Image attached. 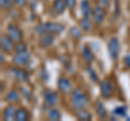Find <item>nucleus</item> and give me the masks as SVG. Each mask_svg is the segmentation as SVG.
<instances>
[{
    "instance_id": "4",
    "label": "nucleus",
    "mask_w": 130,
    "mask_h": 121,
    "mask_svg": "<svg viewBox=\"0 0 130 121\" xmlns=\"http://www.w3.org/2000/svg\"><path fill=\"white\" fill-rule=\"evenodd\" d=\"M107 50H108V54L113 61H116L118 58L119 51H120V44H119V40L116 37H112L109 39L108 44H107Z\"/></svg>"
},
{
    "instance_id": "21",
    "label": "nucleus",
    "mask_w": 130,
    "mask_h": 121,
    "mask_svg": "<svg viewBox=\"0 0 130 121\" xmlns=\"http://www.w3.org/2000/svg\"><path fill=\"white\" fill-rule=\"evenodd\" d=\"M79 24H80V27L83 28V30H85V31H89L91 29V27H92L91 19L89 17H86V16H84L83 18L80 19Z\"/></svg>"
},
{
    "instance_id": "19",
    "label": "nucleus",
    "mask_w": 130,
    "mask_h": 121,
    "mask_svg": "<svg viewBox=\"0 0 130 121\" xmlns=\"http://www.w3.org/2000/svg\"><path fill=\"white\" fill-rule=\"evenodd\" d=\"M83 57L87 63H92L93 53H92V50L88 46H84L83 47Z\"/></svg>"
},
{
    "instance_id": "27",
    "label": "nucleus",
    "mask_w": 130,
    "mask_h": 121,
    "mask_svg": "<svg viewBox=\"0 0 130 121\" xmlns=\"http://www.w3.org/2000/svg\"><path fill=\"white\" fill-rule=\"evenodd\" d=\"M71 34L74 38H80L81 37V31L77 27H72L71 28Z\"/></svg>"
},
{
    "instance_id": "9",
    "label": "nucleus",
    "mask_w": 130,
    "mask_h": 121,
    "mask_svg": "<svg viewBox=\"0 0 130 121\" xmlns=\"http://www.w3.org/2000/svg\"><path fill=\"white\" fill-rule=\"evenodd\" d=\"M30 58V53L28 51H24V52H20V53H15L13 56V63L18 66H24L29 62Z\"/></svg>"
},
{
    "instance_id": "6",
    "label": "nucleus",
    "mask_w": 130,
    "mask_h": 121,
    "mask_svg": "<svg viewBox=\"0 0 130 121\" xmlns=\"http://www.w3.org/2000/svg\"><path fill=\"white\" fill-rule=\"evenodd\" d=\"M9 74L11 75V77H13L15 80H18L20 82H26L29 79V74L25 69H22V68L19 67H12L9 70Z\"/></svg>"
},
{
    "instance_id": "24",
    "label": "nucleus",
    "mask_w": 130,
    "mask_h": 121,
    "mask_svg": "<svg viewBox=\"0 0 130 121\" xmlns=\"http://www.w3.org/2000/svg\"><path fill=\"white\" fill-rule=\"evenodd\" d=\"M24 51H27L26 43L23 42V41L16 42L15 46H14V52H15V53H20V52H24Z\"/></svg>"
},
{
    "instance_id": "3",
    "label": "nucleus",
    "mask_w": 130,
    "mask_h": 121,
    "mask_svg": "<svg viewBox=\"0 0 130 121\" xmlns=\"http://www.w3.org/2000/svg\"><path fill=\"white\" fill-rule=\"evenodd\" d=\"M100 90H101V95L105 99L111 98L114 94V83L109 79H103L100 82Z\"/></svg>"
},
{
    "instance_id": "18",
    "label": "nucleus",
    "mask_w": 130,
    "mask_h": 121,
    "mask_svg": "<svg viewBox=\"0 0 130 121\" xmlns=\"http://www.w3.org/2000/svg\"><path fill=\"white\" fill-rule=\"evenodd\" d=\"M65 7H66V2L65 0H54L53 1V10L56 13H63L65 11Z\"/></svg>"
},
{
    "instance_id": "25",
    "label": "nucleus",
    "mask_w": 130,
    "mask_h": 121,
    "mask_svg": "<svg viewBox=\"0 0 130 121\" xmlns=\"http://www.w3.org/2000/svg\"><path fill=\"white\" fill-rule=\"evenodd\" d=\"M14 1L13 0H0V7L3 10H9L13 6Z\"/></svg>"
},
{
    "instance_id": "13",
    "label": "nucleus",
    "mask_w": 130,
    "mask_h": 121,
    "mask_svg": "<svg viewBox=\"0 0 130 121\" xmlns=\"http://www.w3.org/2000/svg\"><path fill=\"white\" fill-rule=\"evenodd\" d=\"M80 11L84 16L91 18L93 16V9L88 0H81L80 1Z\"/></svg>"
},
{
    "instance_id": "1",
    "label": "nucleus",
    "mask_w": 130,
    "mask_h": 121,
    "mask_svg": "<svg viewBox=\"0 0 130 121\" xmlns=\"http://www.w3.org/2000/svg\"><path fill=\"white\" fill-rule=\"evenodd\" d=\"M71 104L76 110L84 109L89 105V97L80 89H75L71 94Z\"/></svg>"
},
{
    "instance_id": "14",
    "label": "nucleus",
    "mask_w": 130,
    "mask_h": 121,
    "mask_svg": "<svg viewBox=\"0 0 130 121\" xmlns=\"http://www.w3.org/2000/svg\"><path fill=\"white\" fill-rule=\"evenodd\" d=\"M16 108L14 105H9L5 108L3 110V119L7 121H11V120H15V114H16Z\"/></svg>"
},
{
    "instance_id": "28",
    "label": "nucleus",
    "mask_w": 130,
    "mask_h": 121,
    "mask_svg": "<svg viewBox=\"0 0 130 121\" xmlns=\"http://www.w3.org/2000/svg\"><path fill=\"white\" fill-rule=\"evenodd\" d=\"M120 13V5L119 0H115V9H114V16L117 17Z\"/></svg>"
},
{
    "instance_id": "23",
    "label": "nucleus",
    "mask_w": 130,
    "mask_h": 121,
    "mask_svg": "<svg viewBox=\"0 0 130 121\" xmlns=\"http://www.w3.org/2000/svg\"><path fill=\"white\" fill-rule=\"evenodd\" d=\"M113 115H115L117 117H125L126 115H127V108H126L125 106H118V107L114 108Z\"/></svg>"
},
{
    "instance_id": "20",
    "label": "nucleus",
    "mask_w": 130,
    "mask_h": 121,
    "mask_svg": "<svg viewBox=\"0 0 130 121\" xmlns=\"http://www.w3.org/2000/svg\"><path fill=\"white\" fill-rule=\"evenodd\" d=\"M48 118H49V120H51V121H59L61 119V114H60V111L56 109V108L52 107L51 109L48 110Z\"/></svg>"
},
{
    "instance_id": "33",
    "label": "nucleus",
    "mask_w": 130,
    "mask_h": 121,
    "mask_svg": "<svg viewBox=\"0 0 130 121\" xmlns=\"http://www.w3.org/2000/svg\"><path fill=\"white\" fill-rule=\"evenodd\" d=\"M129 10H130V1H129Z\"/></svg>"
},
{
    "instance_id": "32",
    "label": "nucleus",
    "mask_w": 130,
    "mask_h": 121,
    "mask_svg": "<svg viewBox=\"0 0 130 121\" xmlns=\"http://www.w3.org/2000/svg\"><path fill=\"white\" fill-rule=\"evenodd\" d=\"M0 58H1V63L5 62V59H3V54L1 53V55H0Z\"/></svg>"
},
{
    "instance_id": "22",
    "label": "nucleus",
    "mask_w": 130,
    "mask_h": 121,
    "mask_svg": "<svg viewBox=\"0 0 130 121\" xmlns=\"http://www.w3.org/2000/svg\"><path fill=\"white\" fill-rule=\"evenodd\" d=\"M7 100L10 103H16L20 100V94L16 91H10L9 93L7 94Z\"/></svg>"
},
{
    "instance_id": "30",
    "label": "nucleus",
    "mask_w": 130,
    "mask_h": 121,
    "mask_svg": "<svg viewBox=\"0 0 130 121\" xmlns=\"http://www.w3.org/2000/svg\"><path fill=\"white\" fill-rule=\"evenodd\" d=\"M13 1L19 7H25L27 5V0H13Z\"/></svg>"
},
{
    "instance_id": "15",
    "label": "nucleus",
    "mask_w": 130,
    "mask_h": 121,
    "mask_svg": "<svg viewBox=\"0 0 130 121\" xmlns=\"http://www.w3.org/2000/svg\"><path fill=\"white\" fill-rule=\"evenodd\" d=\"M94 108H95V111L98 116L100 117L101 119H106L107 118V111H106V108L103 105V103L101 100H96L95 104H94Z\"/></svg>"
},
{
    "instance_id": "5",
    "label": "nucleus",
    "mask_w": 130,
    "mask_h": 121,
    "mask_svg": "<svg viewBox=\"0 0 130 121\" xmlns=\"http://www.w3.org/2000/svg\"><path fill=\"white\" fill-rule=\"evenodd\" d=\"M7 34L10 36L11 39L16 43V42H20L23 40V31L21 30L18 25L15 24H9L7 28Z\"/></svg>"
},
{
    "instance_id": "12",
    "label": "nucleus",
    "mask_w": 130,
    "mask_h": 121,
    "mask_svg": "<svg viewBox=\"0 0 130 121\" xmlns=\"http://www.w3.org/2000/svg\"><path fill=\"white\" fill-rule=\"evenodd\" d=\"M58 87H59V90L62 92V93L67 94L72 91L73 84L70 79H67L66 77H61L58 81Z\"/></svg>"
},
{
    "instance_id": "8",
    "label": "nucleus",
    "mask_w": 130,
    "mask_h": 121,
    "mask_svg": "<svg viewBox=\"0 0 130 121\" xmlns=\"http://www.w3.org/2000/svg\"><path fill=\"white\" fill-rule=\"evenodd\" d=\"M105 16H106V11H105V8L103 6H95L93 8V21L96 25H100L102 24Z\"/></svg>"
},
{
    "instance_id": "11",
    "label": "nucleus",
    "mask_w": 130,
    "mask_h": 121,
    "mask_svg": "<svg viewBox=\"0 0 130 121\" xmlns=\"http://www.w3.org/2000/svg\"><path fill=\"white\" fill-rule=\"evenodd\" d=\"M54 42V35L51 33H44L41 34L39 37V46L42 48L51 47Z\"/></svg>"
},
{
    "instance_id": "2",
    "label": "nucleus",
    "mask_w": 130,
    "mask_h": 121,
    "mask_svg": "<svg viewBox=\"0 0 130 121\" xmlns=\"http://www.w3.org/2000/svg\"><path fill=\"white\" fill-rule=\"evenodd\" d=\"M64 26L60 23H52V22H47L43 23L41 25H38L35 27V31L38 35H41L44 33H51L53 35H59L63 31Z\"/></svg>"
},
{
    "instance_id": "26",
    "label": "nucleus",
    "mask_w": 130,
    "mask_h": 121,
    "mask_svg": "<svg viewBox=\"0 0 130 121\" xmlns=\"http://www.w3.org/2000/svg\"><path fill=\"white\" fill-rule=\"evenodd\" d=\"M87 71H88V74L89 76H90V79L92 80L93 82H98L99 81V77H98V75H96V72L94 71V69H93L92 67H87Z\"/></svg>"
},
{
    "instance_id": "10",
    "label": "nucleus",
    "mask_w": 130,
    "mask_h": 121,
    "mask_svg": "<svg viewBox=\"0 0 130 121\" xmlns=\"http://www.w3.org/2000/svg\"><path fill=\"white\" fill-rule=\"evenodd\" d=\"M43 100L46 105L50 107H54L56 104H58V100H59V97H58V94L56 92L54 91H51V90H48V91H44L43 93Z\"/></svg>"
},
{
    "instance_id": "16",
    "label": "nucleus",
    "mask_w": 130,
    "mask_h": 121,
    "mask_svg": "<svg viewBox=\"0 0 130 121\" xmlns=\"http://www.w3.org/2000/svg\"><path fill=\"white\" fill-rule=\"evenodd\" d=\"M29 119V114L25 108H19L15 114V121H27Z\"/></svg>"
},
{
    "instance_id": "7",
    "label": "nucleus",
    "mask_w": 130,
    "mask_h": 121,
    "mask_svg": "<svg viewBox=\"0 0 130 121\" xmlns=\"http://www.w3.org/2000/svg\"><path fill=\"white\" fill-rule=\"evenodd\" d=\"M0 47H1V50L5 53L11 54L14 49V41L11 39V37L8 34L3 35L1 36V39H0Z\"/></svg>"
},
{
    "instance_id": "17",
    "label": "nucleus",
    "mask_w": 130,
    "mask_h": 121,
    "mask_svg": "<svg viewBox=\"0 0 130 121\" xmlns=\"http://www.w3.org/2000/svg\"><path fill=\"white\" fill-rule=\"evenodd\" d=\"M76 117H77V119L81 120V121H89V120H91V118H92L91 114L89 111H87L85 108L84 109H77Z\"/></svg>"
},
{
    "instance_id": "31",
    "label": "nucleus",
    "mask_w": 130,
    "mask_h": 121,
    "mask_svg": "<svg viewBox=\"0 0 130 121\" xmlns=\"http://www.w3.org/2000/svg\"><path fill=\"white\" fill-rule=\"evenodd\" d=\"M124 64H125L126 67L130 69V55L125 56V58H124Z\"/></svg>"
},
{
    "instance_id": "29",
    "label": "nucleus",
    "mask_w": 130,
    "mask_h": 121,
    "mask_svg": "<svg viewBox=\"0 0 130 121\" xmlns=\"http://www.w3.org/2000/svg\"><path fill=\"white\" fill-rule=\"evenodd\" d=\"M65 2H66V7L70 10L74 9L75 6H76V0H65Z\"/></svg>"
}]
</instances>
